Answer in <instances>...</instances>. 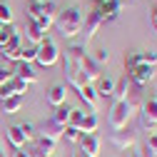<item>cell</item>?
<instances>
[{"instance_id": "obj_32", "label": "cell", "mask_w": 157, "mask_h": 157, "mask_svg": "<svg viewBox=\"0 0 157 157\" xmlns=\"http://www.w3.org/2000/svg\"><path fill=\"white\" fill-rule=\"evenodd\" d=\"M28 15H30V23H37V17L43 15V3H30L28 5Z\"/></svg>"}, {"instance_id": "obj_15", "label": "cell", "mask_w": 157, "mask_h": 157, "mask_svg": "<svg viewBox=\"0 0 157 157\" xmlns=\"http://www.w3.org/2000/svg\"><path fill=\"white\" fill-rule=\"evenodd\" d=\"M65 77H67V85L75 87V90H80L82 85H87V80H85V75L80 72V67H72L67 63H65Z\"/></svg>"}, {"instance_id": "obj_8", "label": "cell", "mask_w": 157, "mask_h": 157, "mask_svg": "<svg viewBox=\"0 0 157 157\" xmlns=\"http://www.w3.org/2000/svg\"><path fill=\"white\" fill-rule=\"evenodd\" d=\"M77 145H80V152L85 155V157H97L100 155V145H102V140H100V135H80V140H77Z\"/></svg>"}, {"instance_id": "obj_41", "label": "cell", "mask_w": 157, "mask_h": 157, "mask_svg": "<svg viewBox=\"0 0 157 157\" xmlns=\"http://www.w3.org/2000/svg\"><path fill=\"white\" fill-rule=\"evenodd\" d=\"M13 157H28V152L25 150H17V152H13Z\"/></svg>"}, {"instance_id": "obj_22", "label": "cell", "mask_w": 157, "mask_h": 157, "mask_svg": "<svg viewBox=\"0 0 157 157\" xmlns=\"http://www.w3.org/2000/svg\"><path fill=\"white\" fill-rule=\"evenodd\" d=\"M0 110L8 112V115H15L23 110V97H8V100H0Z\"/></svg>"}, {"instance_id": "obj_27", "label": "cell", "mask_w": 157, "mask_h": 157, "mask_svg": "<svg viewBox=\"0 0 157 157\" xmlns=\"http://www.w3.org/2000/svg\"><path fill=\"white\" fill-rule=\"evenodd\" d=\"M52 120L57 122V125H67V120H70V107L67 105H60V107H55V112H52Z\"/></svg>"}, {"instance_id": "obj_39", "label": "cell", "mask_w": 157, "mask_h": 157, "mask_svg": "<svg viewBox=\"0 0 157 157\" xmlns=\"http://www.w3.org/2000/svg\"><path fill=\"white\" fill-rule=\"evenodd\" d=\"M152 25H155V28H157V5H155V8H152Z\"/></svg>"}, {"instance_id": "obj_13", "label": "cell", "mask_w": 157, "mask_h": 157, "mask_svg": "<svg viewBox=\"0 0 157 157\" xmlns=\"http://www.w3.org/2000/svg\"><path fill=\"white\" fill-rule=\"evenodd\" d=\"M48 105H52V107H60V105H65V100H67V87L63 85V82H57V85H52L50 90H48Z\"/></svg>"}, {"instance_id": "obj_30", "label": "cell", "mask_w": 157, "mask_h": 157, "mask_svg": "<svg viewBox=\"0 0 157 157\" xmlns=\"http://www.w3.org/2000/svg\"><path fill=\"white\" fill-rule=\"evenodd\" d=\"M0 23L3 25H13V8L5 5V3H0Z\"/></svg>"}, {"instance_id": "obj_23", "label": "cell", "mask_w": 157, "mask_h": 157, "mask_svg": "<svg viewBox=\"0 0 157 157\" xmlns=\"http://www.w3.org/2000/svg\"><path fill=\"white\" fill-rule=\"evenodd\" d=\"M97 97H112V90H115V80L112 77H100L97 80Z\"/></svg>"}, {"instance_id": "obj_17", "label": "cell", "mask_w": 157, "mask_h": 157, "mask_svg": "<svg viewBox=\"0 0 157 157\" xmlns=\"http://www.w3.org/2000/svg\"><path fill=\"white\" fill-rule=\"evenodd\" d=\"M80 72L85 75V80L87 82H92V80H100V65H95V60L87 55L85 60L80 63Z\"/></svg>"}, {"instance_id": "obj_37", "label": "cell", "mask_w": 157, "mask_h": 157, "mask_svg": "<svg viewBox=\"0 0 157 157\" xmlns=\"http://www.w3.org/2000/svg\"><path fill=\"white\" fill-rule=\"evenodd\" d=\"M145 145H147L152 152H157V132H152V135L147 137V142H145Z\"/></svg>"}, {"instance_id": "obj_7", "label": "cell", "mask_w": 157, "mask_h": 157, "mask_svg": "<svg viewBox=\"0 0 157 157\" xmlns=\"http://www.w3.org/2000/svg\"><path fill=\"white\" fill-rule=\"evenodd\" d=\"M35 130H37V135H40V137H48V140H52V142H60L65 127H63V125H57L52 117H50V120H43L40 125H35Z\"/></svg>"}, {"instance_id": "obj_18", "label": "cell", "mask_w": 157, "mask_h": 157, "mask_svg": "<svg viewBox=\"0 0 157 157\" xmlns=\"http://www.w3.org/2000/svg\"><path fill=\"white\" fill-rule=\"evenodd\" d=\"M97 125H100L97 115L95 112H85L80 125H77V130H80V135H92V132H97Z\"/></svg>"}, {"instance_id": "obj_43", "label": "cell", "mask_w": 157, "mask_h": 157, "mask_svg": "<svg viewBox=\"0 0 157 157\" xmlns=\"http://www.w3.org/2000/svg\"><path fill=\"white\" fill-rule=\"evenodd\" d=\"M130 157H140V152H137V150H132V152H130Z\"/></svg>"}, {"instance_id": "obj_3", "label": "cell", "mask_w": 157, "mask_h": 157, "mask_svg": "<svg viewBox=\"0 0 157 157\" xmlns=\"http://www.w3.org/2000/svg\"><path fill=\"white\" fill-rule=\"evenodd\" d=\"M57 60H60V50H57L52 37H45V40L37 45V52H35V63L43 65V67H52Z\"/></svg>"}, {"instance_id": "obj_5", "label": "cell", "mask_w": 157, "mask_h": 157, "mask_svg": "<svg viewBox=\"0 0 157 157\" xmlns=\"http://www.w3.org/2000/svg\"><path fill=\"white\" fill-rule=\"evenodd\" d=\"M28 92V82H23L20 77L13 75V80H8L5 85H0V100H8V97H23Z\"/></svg>"}, {"instance_id": "obj_16", "label": "cell", "mask_w": 157, "mask_h": 157, "mask_svg": "<svg viewBox=\"0 0 157 157\" xmlns=\"http://www.w3.org/2000/svg\"><path fill=\"white\" fill-rule=\"evenodd\" d=\"M13 75H15V77H20V80H23V82H28V85L37 82V72L33 70V65H30V63H17V67L13 70Z\"/></svg>"}, {"instance_id": "obj_38", "label": "cell", "mask_w": 157, "mask_h": 157, "mask_svg": "<svg viewBox=\"0 0 157 157\" xmlns=\"http://www.w3.org/2000/svg\"><path fill=\"white\" fill-rule=\"evenodd\" d=\"M137 152H140V157H157V152H152L147 145H142L140 150H137Z\"/></svg>"}, {"instance_id": "obj_12", "label": "cell", "mask_w": 157, "mask_h": 157, "mask_svg": "<svg viewBox=\"0 0 157 157\" xmlns=\"http://www.w3.org/2000/svg\"><path fill=\"white\" fill-rule=\"evenodd\" d=\"M132 87H135V82L130 80V75L125 72V75H120L115 80V90H112V100L117 102V100H125V97L132 92Z\"/></svg>"}, {"instance_id": "obj_35", "label": "cell", "mask_w": 157, "mask_h": 157, "mask_svg": "<svg viewBox=\"0 0 157 157\" xmlns=\"http://www.w3.org/2000/svg\"><path fill=\"white\" fill-rule=\"evenodd\" d=\"M82 110H70V120H67V125H72V127H77L80 125V120H82Z\"/></svg>"}, {"instance_id": "obj_21", "label": "cell", "mask_w": 157, "mask_h": 157, "mask_svg": "<svg viewBox=\"0 0 157 157\" xmlns=\"http://www.w3.org/2000/svg\"><path fill=\"white\" fill-rule=\"evenodd\" d=\"M25 35H28V40L30 43H35V45H40L43 40H45V30L40 28V25H37V23H28V30H25Z\"/></svg>"}, {"instance_id": "obj_10", "label": "cell", "mask_w": 157, "mask_h": 157, "mask_svg": "<svg viewBox=\"0 0 157 157\" xmlns=\"http://www.w3.org/2000/svg\"><path fill=\"white\" fill-rule=\"evenodd\" d=\"M57 13H60V10H57V3H52V0H45V3H43V15L37 17V25H40V28L48 33V30L55 25Z\"/></svg>"}, {"instance_id": "obj_25", "label": "cell", "mask_w": 157, "mask_h": 157, "mask_svg": "<svg viewBox=\"0 0 157 157\" xmlns=\"http://www.w3.org/2000/svg\"><path fill=\"white\" fill-rule=\"evenodd\" d=\"M137 65H142V52H140V50L127 52V55H125V72H130V70L137 67Z\"/></svg>"}, {"instance_id": "obj_6", "label": "cell", "mask_w": 157, "mask_h": 157, "mask_svg": "<svg viewBox=\"0 0 157 157\" xmlns=\"http://www.w3.org/2000/svg\"><path fill=\"white\" fill-rule=\"evenodd\" d=\"M127 75H130V80H132L137 87H145V85H150V82L155 80V65H137V67H132Z\"/></svg>"}, {"instance_id": "obj_42", "label": "cell", "mask_w": 157, "mask_h": 157, "mask_svg": "<svg viewBox=\"0 0 157 157\" xmlns=\"http://www.w3.org/2000/svg\"><path fill=\"white\" fill-rule=\"evenodd\" d=\"M72 157H85V155H82L80 150H77V152H72Z\"/></svg>"}, {"instance_id": "obj_2", "label": "cell", "mask_w": 157, "mask_h": 157, "mask_svg": "<svg viewBox=\"0 0 157 157\" xmlns=\"http://www.w3.org/2000/svg\"><path fill=\"white\" fill-rule=\"evenodd\" d=\"M137 130H140L137 125L127 122L125 127L112 130V132H110V142H112L117 150H130V147H135V145H137V135H140Z\"/></svg>"}, {"instance_id": "obj_45", "label": "cell", "mask_w": 157, "mask_h": 157, "mask_svg": "<svg viewBox=\"0 0 157 157\" xmlns=\"http://www.w3.org/2000/svg\"><path fill=\"white\" fill-rule=\"evenodd\" d=\"M92 3H107V0H92Z\"/></svg>"}, {"instance_id": "obj_29", "label": "cell", "mask_w": 157, "mask_h": 157, "mask_svg": "<svg viewBox=\"0 0 157 157\" xmlns=\"http://www.w3.org/2000/svg\"><path fill=\"white\" fill-rule=\"evenodd\" d=\"M90 57L95 60V65H105V63H110V52H107V48H97L95 55H90Z\"/></svg>"}, {"instance_id": "obj_1", "label": "cell", "mask_w": 157, "mask_h": 157, "mask_svg": "<svg viewBox=\"0 0 157 157\" xmlns=\"http://www.w3.org/2000/svg\"><path fill=\"white\" fill-rule=\"evenodd\" d=\"M82 23H85V17H82V10L77 8V5H70V8L60 10L57 17H55V25H57V30H60L63 37L80 35L82 33Z\"/></svg>"}, {"instance_id": "obj_14", "label": "cell", "mask_w": 157, "mask_h": 157, "mask_svg": "<svg viewBox=\"0 0 157 157\" xmlns=\"http://www.w3.org/2000/svg\"><path fill=\"white\" fill-rule=\"evenodd\" d=\"M87 57V48L85 45H70L65 50V63L72 65V67H80V63Z\"/></svg>"}, {"instance_id": "obj_31", "label": "cell", "mask_w": 157, "mask_h": 157, "mask_svg": "<svg viewBox=\"0 0 157 157\" xmlns=\"http://www.w3.org/2000/svg\"><path fill=\"white\" fill-rule=\"evenodd\" d=\"M63 137H65L67 142H77V140H80V130H77V127H72V125H65Z\"/></svg>"}, {"instance_id": "obj_4", "label": "cell", "mask_w": 157, "mask_h": 157, "mask_svg": "<svg viewBox=\"0 0 157 157\" xmlns=\"http://www.w3.org/2000/svg\"><path fill=\"white\" fill-rule=\"evenodd\" d=\"M105 25V20H102V15H100V10L97 8H92V10H87V20L82 23V30H85V48L92 43V37H95V33L100 30Z\"/></svg>"}, {"instance_id": "obj_11", "label": "cell", "mask_w": 157, "mask_h": 157, "mask_svg": "<svg viewBox=\"0 0 157 157\" xmlns=\"http://www.w3.org/2000/svg\"><path fill=\"white\" fill-rule=\"evenodd\" d=\"M95 8L100 10V15H102V20H105V23H112V20H117V17H120V13H122V3H117V0L97 3Z\"/></svg>"}, {"instance_id": "obj_40", "label": "cell", "mask_w": 157, "mask_h": 157, "mask_svg": "<svg viewBox=\"0 0 157 157\" xmlns=\"http://www.w3.org/2000/svg\"><path fill=\"white\" fill-rule=\"evenodd\" d=\"M0 157H8V152H5V142L0 140Z\"/></svg>"}, {"instance_id": "obj_36", "label": "cell", "mask_w": 157, "mask_h": 157, "mask_svg": "<svg viewBox=\"0 0 157 157\" xmlns=\"http://www.w3.org/2000/svg\"><path fill=\"white\" fill-rule=\"evenodd\" d=\"M8 80H13V70L8 65H0V85H5Z\"/></svg>"}, {"instance_id": "obj_20", "label": "cell", "mask_w": 157, "mask_h": 157, "mask_svg": "<svg viewBox=\"0 0 157 157\" xmlns=\"http://www.w3.org/2000/svg\"><path fill=\"white\" fill-rule=\"evenodd\" d=\"M77 95H80L82 100H85V102H87V105L92 107V110L97 107V100H100V97H97V90H95V87H92L90 82H87V85H82L80 90H77Z\"/></svg>"}, {"instance_id": "obj_19", "label": "cell", "mask_w": 157, "mask_h": 157, "mask_svg": "<svg viewBox=\"0 0 157 157\" xmlns=\"http://www.w3.org/2000/svg\"><path fill=\"white\" fill-rule=\"evenodd\" d=\"M5 140L15 147V150H23L25 147V137H23V132H20V127L17 125H13V127H8V132H5Z\"/></svg>"}, {"instance_id": "obj_34", "label": "cell", "mask_w": 157, "mask_h": 157, "mask_svg": "<svg viewBox=\"0 0 157 157\" xmlns=\"http://www.w3.org/2000/svg\"><path fill=\"white\" fill-rule=\"evenodd\" d=\"M35 52H37V48H23L20 63H35Z\"/></svg>"}, {"instance_id": "obj_33", "label": "cell", "mask_w": 157, "mask_h": 157, "mask_svg": "<svg viewBox=\"0 0 157 157\" xmlns=\"http://www.w3.org/2000/svg\"><path fill=\"white\" fill-rule=\"evenodd\" d=\"M142 52V65H157V52L152 50H140Z\"/></svg>"}, {"instance_id": "obj_9", "label": "cell", "mask_w": 157, "mask_h": 157, "mask_svg": "<svg viewBox=\"0 0 157 157\" xmlns=\"http://www.w3.org/2000/svg\"><path fill=\"white\" fill-rule=\"evenodd\" d=\"M140 125L137 127H150V125H157V97L155 100H147V102H142V107H140Z\"/></svg>"}, {"instance_id": "obj_28", "label": "cell", "mask_w": 157, "mask_h": 157, "mask_svg": "<svg viewBox=\"0 0 157 157\" xmlns=\"http://www.w3.org/2000/svg\"><path fill=\"white\" fill-rule=\"evenodd\" d=\"M17 127H20V132H23V137H25V145L33 142L35 137H37V130H35L33 122H23V125H17Z\"/></svg>"}, {"instance_id": "obj_44", "label": "cell", "mask_w": 157, "mask_h": 157, "mask_svg": "<svg viewBox=\"0 0 157 157\" xmlns=\"http://www.w3.org/2000/svg\"><path fill=\"white\" fill-rule=\"evenodd\" d=\"M30 3H45V0H30Z\"/></svg>"}, {"instance_id": "obj_46", "label": "cell", "mask_w": 157, "mask_h": 157, "mask_svg": "<svg viewBox=\"0 0 157 157\" xmlns=\"http://www.w3.org/2000/svg\"><path fill=\"white\" fill-rule=\"evenodd\" d=\"M0 30H3V23H0Z\"/></svg>"}, {"instance_id": "obj_26", "label": "cell", "mask_w": 157, "mask_h": 157, "mask_svg": "<svg viewBox=\"0 0 157 157\" xmlns=\"http://www.w3.org/2000/svg\"><path fill=\"white\" fill-rule=\"evenodd\" d=\"M13 35H17V28L15 25H3V30H0V50L10 45Z\"/></svg>"}, {"instance_id": "obj_24", "label": "cell", "mask_w": 157, "mask_h": 157, "mask_svg": "<svg viewBox=\"0 0 157 157\" xmlns=\"http://www.w3.org/2000/svg\"><path fill=\"white\" fill-rule=\"evenodd\" d=\"M3 57L8 63H20V57H23V45H8L3 48Z\"/></svg>"}]
</instances>
